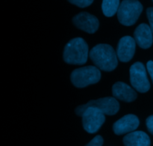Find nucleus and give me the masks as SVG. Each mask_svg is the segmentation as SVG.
Masks as SVG:
<instances>
[{
  "mask_svg": "<svg viewBox=\"0 0 153 146\" xmlns=\"http://www.w3.org/2000/svg\"><path fill=\"white\" fill-rule=\"evenodd\" d=\"M90 58L99 70L112 71L118 64V58L114 48L108 44H98L90 51Z\"/></svg>",
  "mask_w": 153,
  "mask_h": 146,
  "instance_id": "nucleus-1",
  "label": "nucleus"
},
{
  "mask_svg": "<svg viewBox=\"0 0 153 146\" xmlns=\"http://www.w3.org/2000/svg\"><path fill=\"white\" fill-rule=\"evenodd\" d=\"M89 54L88 43L82 37H76L66 44L63 58L66 63L81 65L87 62Z\"/></svg>",
  "mask_w": 153,
  "mask_h": 146,
  "instance_id": "nucleus-2",
  "label": "nucleus"
},
{
  "mask_svg": "<svg viewBox=\"0 0 153 146\" xmlns=\"http://www.w3.org/2000/svg\"><path fill=\"white\" fill-rule=\"evenodd\" d=\"M101 79V72L95 66L89 65L79 67L72 72L70 79L77 88H85L96 84Z\"/></svg>",
  "mask_w": 153,
  "mask_h": 146,
  "instance_id": "nucleus-3",
  "label": "nucleus"
},
{
  "mask_svg": "<svg viewBox=\"0 0 153 146\" xmlns=\"http://www.w3.org/2000/svg\"><path fill=\"white\" fill-rule=\"evenodd\" d=\"M142 11L143 5L139 1L124 0L117 10L118 20L123 25L130 26L137 22Z\"/></svg>",
  "mask_w": 153,
  "mask_h": 146,
  "instance_id": "nucleus-4",
  "label": "nucleus"
},
{
  "mask_svg": "<svg viewBox=\"0 0 153 146\" xmlns=\"http://www.w3.org/2000/svg\"><path fill=\"white\" fill-rule=\"evenodd\" d=\"M88 107L97 108L100 109L105 115H113L119 111L120 104L117 99L112 97L92 100L85 104L78 106L76 109V114L79 116H82L85 109H88Z\"/></svg>",
  "mask_w": 153,
  "mask_h": 146,
  "instance_id": "nucleus-5",
  "label": "nucleus"
},
{
  "mask_svg": "<svg viewBox=\"0 0 153 146\" xmlns=\"http://www.w3.org/2000/svg\"><path fill=\"white\" fill-rule=\"evenodd\" d=\"M130 82L134 88L140 93L147 92L150 88L145 66L141 62H135L129 70Z\"/></svg>",
  "mask_w": 153,
  "mask_h": 146,
  "instance_id": "nucleus-6",
  "label": "nucleus"
},
{
  "mask_svg": "<svg viewBox=\"0 0 153 146\" xmlns=\"http://www.w3.org/2000/svg\"><path fill=\"white\" fill-rule=\"evenodd\" d=\"M82 117L84 129L89 133L98 131L105 121V114L95 107H88L85 109Z\"/></svg>",
  "mask_w": 153,
  "mask_h": 146,
  "instance_id": "nucleus-7",
  "label": "nucleus"
},
{
  "mask_svg": "<svg viewBox=\"0 0 153 146\" xmlns=\"http://www.w3.org/2000/svg\"><path fill=\"white\" fill-rule=\"evenodd\" d=\"M73 22L78 28L85 32L93 34L97 31L100 25L97 16L88 13L81 12L73 18Z\"/></svg>",
  "mask_w": 153,
  "mask_h": 146,
  "instance_id": "nucleus-8",
  "label": "nucleus"
},
{
  "mask_svg": "<svg viewBox=\"0 0 153 146\" xmlns=\"http://www.w3.org/2000/svg\"><path fill=\"white\" fill-rule=\"evenodd\" d=\"M136 42L131 36H125L120 40L117 48V55L122 62H128L135 52Z\"/></svg>",
  "mask_w": 153,
  "mask_h": 146,
  "instance_id": "nucleus-9",
  "label": "nucleus"
},
{
  "mask_svg": "<svg viewBox=\"0 0 153 146\" xmlns=\"http://www.w3.org/2000/svg\"><path fill=\"white\" fill-rule=\"evenodd\" d=\"M140 121L136 115L133 114H128L120 118L114 124L113 130L117 135L131 133L138 127Z\"/></svg>",
  "mask_w": 153,
  "mask_h": 146,
  "instance_id": "nucleus-10",
  "label": "nucleus"
},
{
  "mask_svg": "<svg viewBox=\"0 0 153 146\" xmlns=\"http://www.w3.org/2000/svg\"><path fill=\"white\" fill-rule=\"evenodd\" d=\"M151 28L147 24L141 23L136 28L134 32V40L143 49H148L152 45L153 37Z\"/></svg>",
  "mask_w": 153,
  "mask_h": 146,
  "instance_id": "nucleus-11",
  "label": "nucleus"
},
{
  "mask_svg": "<svg viewBox=\"0 0 153 146\" xmlns=\"http://www.w3.org/2000/svg\"><path fill=\"white\" fill-rule=\"evenodd\" d=\"M112 94L114 98L125 102H132L137 98V93L126 83L117 82L112 86Z\"/></svg>",
  "mask_w": 153,
  "mask_h": 146,
  "instance_id": "nucleus-12",
  "label": "nucleus"
},
{
  "mask_svg": "<svg viewBox=\"0 0 153 146\" xmlns=\"http://www.w3.org/2000/svg\"><path fill=\"white\" fill-rule=\"evenodd\" d=\"M123 144L125 146H150L151 142L145 132L134 131L124 136Z\"/></svg>",
  "mask_w": 153,
  "mask_h": 146,
  "instance_id": "nucleus-13",
  "label": "nucleus"
},
{
  "mask_svg": "<svg viewBox=\"0 0 153 146\" xmlns=\"http://www.w3.org/2000/svg\"><path fill=\"white\" fill-rule=\"evenodd\" d=\"M120 4V3L118 0H104L102 4V9L105 16H113L117 12Z\"/></svg>",
  "mask_w": 153,
  "mask_h": 146,
  "instance_id": "nucleus-14",
  "label": "nucleus"
},
{
  "mask_svg": "<svg viewBox=\"0 0 153 146\" xmlns=\"http://www.w3.org/2000/svg\"><path fill=\"white\" fill-rule=\"evenodd\" d=\"M69 2L75 4L79 7H85L90 6L93 3L92 0H71Z\"/></svg>",
  "mask_w": 153,
  "mask_h": 146,
  "instance_id": "nucleus-15",
  "label": "nucleus"
},
{
  "mask_svg": "<svg viewBox=\"0 0 153 146\" xmlns=\"http://www.w3.org/2000/svg\"><path fill=\"white\" fill-rule=\"evenodd\" d=\"M103 139L101 136H97L85 146H102Z\"/></svg>",
  "mask_w": 153,
  "mask_h": 146,
  "instance_id": "nucleus-16",
  "label": "nucleus"
},
{
  "mask_svg": "<svg viewBox=\"0 0 153 146\" xmlns=\"http://www.w3.org/2000/svg\"><path fill=\"white\" fill-rule=\"evenodd\" d=\"M146 15H147L148 20L149 22V27L153 34V7H148L146 10Z\"/></svg>",
  "mask_w": 153,
  "mask_h": 146,
  "instance_id": "nucleus-17",
  "label": "nucleus"
},
{
  "mask_svg": "<svg viewBox=\"0 0 153 146\" xmlns=\"http://www.w3.org/2000/svg\"><path fill=\"white\" fill-rule=\"evenodd\" d=\"M146 124L149 133L153 135V115H150L146 118Z\"/></svg>",
  "mask_w": 153,
  "mask_h": 146,
  "instance_id": "nucleus-18",
  "label": "nucleus"
},
{
  "mask_svg": "<svg viewBox=\"0 0 153 146\" xmlns=\"http://www.w3.org/2000/svg\"><path fill=\"white\" fill-rule=\"evenodd\" d=\"M146 68H147L148 72L151 76L152 82H153V61H149L146 64Z\"/></svg>",
  "mask_w": 153,
  "mask_h": 146,
  "instance_id": "nucleus-19",
  "label": "nucleus"
}]
</instances>
